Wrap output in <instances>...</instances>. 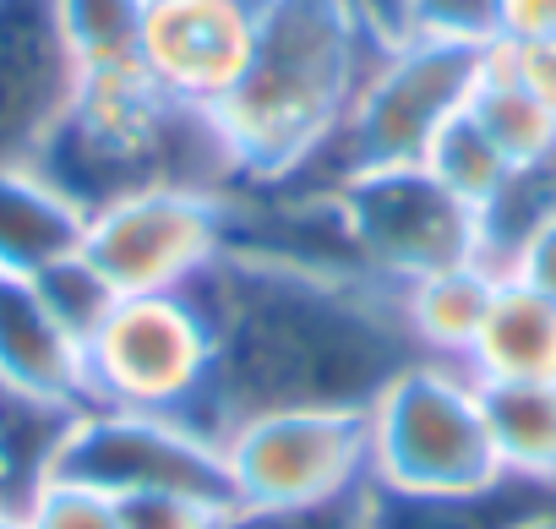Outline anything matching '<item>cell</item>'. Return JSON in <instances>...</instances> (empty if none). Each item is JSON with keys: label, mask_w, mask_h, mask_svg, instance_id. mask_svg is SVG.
<instances>
[{"label": "cell", "mask_w": 556, "mask_h": 529, "mask_svg": "<svg viewBox=\"0 0 556 529\" xmlns=\"http://www.w3.org/2000/svg\"><path fill=\"white\" fill-rule=\"evenodd\" d=\"M34 164L83 213L142 186H186L207 197L240 191V164L218 115L169 99L142 61L88 66L72 110Z\"/></svg>", "instance_id": "obj_3"}, {"label": "cell", "mask_w": 556, "mask_h": 529, "mask_svg": "<svg viewBox=\"0 0 556 529\" xmlns=\"http://www.w3.org/2000/svg\"><path fill=\"white\" fill-rule=\"evenodd\" d=\"M496 285H502V274L491 268V262H458V268H442V274H426V279L404 285L399 312H404V328H409L415 350L426 361L464 366L469 350H475V333L491 312Z\"/></svg>", "instance_id": "obj_16"}, {"label": "cell", "mask_w": 556, "mask_h": 529, "mask_svg": "<svg viewBox=\"0 0 556 529\" xmlns=\"http://www.w3.org/2000/svg\"><path fill=\"white\" fill-rule=\"evenodd\" d=\"M469 115L480 121V131L518 164L540 159L551 142H556V110L540 104L518 72H513V50L502 39H485V61H480V83H475V99H469Z\"/></svg>", "instance_id": "obj_20"}, {"label": "cell", "mask_w": 556, "mask_h": 529, "mask_svg": "<svg viewBox=\"0 0 556 529\" xmlns=\"http://www.w3.org/2000/svg\"><path fill=\"white\" fill-rule=\"evenodd\" d=\"M0 529H28V518L23 513H0Z\"/></svg>", "instance_id": "obj_34"}, {"label": "cell", "mask_w": 556, "mask_h": 529, "mask_svg": "<svg viewBox=\"0 0 556 529\" xmlns=\"http://www.w3.org/2000/svg\"><path fill=\"white\" fill-rule=\"evenodd\" d=\"M66 480H83L104 496H137V491H191L229 507V475L224 448L202 426L180 415H142V410H104L83 404L61 469Z\"/></svg>", "instance_id": "obj_10"}, {"label": "cell", "mask_w": 556, "mask_h": 529, "mask_svg": "<svg viewBox=\"0 0 556 529\" xmlns=\"http://www.w3.org/2000/svg\"><path fill=\"white\" fill-rule=\"evenodd\" d=\"M34 290H39V301L55 312V323L88 350V339L104 328V317L115 312V301H121V290L99 274V262L88 256V251H72V256H61V262H50L45 274H34Z\"/></svg>", "instance_id": "obj_23"}, {"label": "cell", "mask_w": 556, "mask_h": 529, "mask_svg": "<svg viewBox=\"0 0 556 529\" xmlns=\"http://www.w3.org/2000/svg\"><path fill=\"white\" fill-rule=\"evenodd\" d=\"M480 61H485V39H453V34H426V28L393 39L382 61L371 66V77L361 83L333 142L301 175L278 180V186L328 191L355 169L420 164L431 142L442 137V126L469 110Z\"/></svg>", "instance_id": "obj_4"}, {"label": "cell", "mask_w": 556, "mask_h": 529, "mask_svg": "<svg viewBox=\"0 0 556 529\" xmlns=\"http://www.w3.org/2000/svg\"><path fill=\"white\" fill-rule=\"evenodd\" d=\"M83 83L55 0H0V164H34Z\"/></svg>", "instance_id": "obj_12"}, {"label": "cell", "mask_w": 556, "mask_h": 529, "mask_svg": "<svg viewBox=\"0 0 556 529\" xmlns=\"http://www.w3.org/2000/svg\"><path fill=\"white\" fill-rule=\"evenodd\" d=\"M355 7H361V17H366L388 45L409 34V0H355Z\"/></svg>", "instance_id": "obj_32"}, {"label": "cell", "mask_w": 556, "mask_h": 529, "mask_svg": "<svg viewBox=\"0 0 556 529\" xmlns=\"http://www.w3.org/2000/svg\"><path fill=\"white\" fill-rule=\"evenodd\" d=\"M0 382L55 404H88V350L55 323L34 279L12 274H0Z\"/></svg>", "instance_id": "obj_13"}, {"label": "cell", "mask_w": 556, "mask_h": 529, "mask_svg": "<svg viewBox=\"0 0 556 529\" xmlns=\"http://www.w3.org/2000/svg\"><path fill=\"white\" fill-rule=\"evenodd\" d=\"M262 39V0H148L137 61L148 77L180 99L218 110Z\"/></svg>", "instance_id": "obj_11"}, {"label": "cell", "mask_w": 556, "mask_h": 529, "mask_svg": "<svg viewBox=\"0 0 556 529\" xmlns=\"http://www.w3.org/2000/svg\"><path fill=\"white\" fill-rule=\"evenodd\" d=\"M502 475L556 486V382H480Z\"/></svg>", "instance_id": "obj_19"}, {"label": "cell", "mask_w": 556, "mask_h": 529, "mask_svg": "<svg viewBox=\"0 0 556 529\" xmlns=\"http://www.w3.org/2000/svg\"><path fill=\"white\" fill-rule=\"evenodd\" d=\"M556 34V0H496L491 7V39L534 45Z\"/></svg>", "instance_id": "obj_29"}, {"label": "cell", "mask_w": 556, "mask_h": 529, "mask_svg": "<svg viewBox=\"0 0 556 529\" xmlns=\"http://www.w3.org/2000/svg\"><path fill=\"white\" fill-rule=\"evenodd\" d=\"M229 507H317L371 486L366 410H273L218 437Z\"/></svg>", "instance_id": "obj_8"}, {"label": "cell", "mask_w": 556, "mask_h": 529, "mask_svg": "<svg viewBox=\"0 0 556 529\" xmlns=\"http://www.w3.org/2000/svg\"><path fill=\"white\" fill-rule=\"evenodd\" d=\"M83 251L121 295L186 290L229 251V202L186 186H142L88 213Z\"/></svg>", "instance_id": "obj_9"}, {"label": "cell", "mask_w": 556, "mask_h": 529, "mask_svg": "<svg viewBox=\"0 0 556 529\" xmlns=\"http://www.w3.org/2000/svg\"><path fill=\"white\" fill-rule=\"evenodd\" d=\"M207 388L213 323L191 285L164 295H121L104 328L88 339V404L180 415L207 431Z\"/></svg>", "instance_id": "obj_6"}, {"label": "cell", "mask_w": 556, "mask_h": 529, "mask_svg": "<svg viewBox=\"0 0 556 529\" xmlns=\"http://www.w3.org/2000/svg\"><path fill=\"white\" fill-rule=\"evenodd\" d=\"M513 529H556V502H545V507H534L523 524H513Z\"/></svg>", "instance_id": "obj_33"}, {"label": "cell", "mask_w": 556, "mask_h": 529, "mask_svg": "<svg viewBox=\"0 0 556 529\" xmlns=\"http://www.w3.org/2000/svg\"><path fill=\"white\" fill-rule=\"evenodd\" d=\"M496 0H409V34H453V39H491Z\"/></svg>", "instance_id": "obj_28"}, {"label": "cell", "mask_w": 556, "mask_h": 529, "mask_svg": "<svg viewBox=\"0 0 556 529\" xmlns=\"http://www.w3.org/2000/svg\"><path fill=\"white\" fill-rule=\"evenodd\" d=\"M388 39L355 0H262V39L240 88L213 110L240 186H278L301 175L344 126L361 83Z\"/></svg>", "instance_id": "obj_2"}, {"label": "cell", "mask_w": 556, "mask_h": 529, "mask_svg": "<svg viewBox=\"0 0 556 529\" xmlns=\"http://www.w3.org/2000/svg\"><path fill=\"white\" fill-rule=\"evenodd\" d=\"M420 164H426L453 197H464L475 213H485V207L502 197L507 175H513V159L480 131V121H475L469 110L442 126V137L431 142V153H426Z\"/></svg>", "instance_id": "obj_22"}, {"label": "cell", "mask_w": 556, "mask_h": 529, "mask_svg": "<svg viewBox=\"0 0 556 529\" xmlns=\"http://www.w3.org/2000/svg\"><path fill=\"white\" fill-rule=\"evenodd\" d=\"M507 274L523 279L529 290H540L545 301H556V218H545L507 262Z\"/></svg>", "instance_id": "obj_30"}, {"label": "cell", "mask_w": 556, "mask_h": 529, "mask_svg": "<svg viewBox=\"0 0 556 529\" xmlns=\"http://www.w3.org/2000/svg\"><path fill=\"white\" fill-rule=\"evenodd\" d=\"M121 502V529H224V502L191 496V491H137L115 496Z\"/></svg>", "instance_id": "obj_27"}, {"label": "cell", "mask_w": 556, "mask_h": 529, "mask_svg": "<svg viewBox=\"0 0 556 529\" xmlns=\"http://www.w3.org/2000/svg\"><path fill=\"white\" fill-rule=\"evenodd\" d=\"M191 295L213 323V437L273 410H371L409 361H426L404 328L399 290L371 274L229 245Z\"/></svg>", "instance_id": "obj_1"}, {"label": "cell", "mask_w": 556, "mask_h": 529, "mask_svg": "<svg viewBox=\"0 0 556 529\" xmlns=\"http://www.w3.org/2000/svg\"><path fill=\"white\" fill-rule=\"evenodd\" d=\"M328 191L339 202L361 268L393 290L458 268V262H485L480 213L464 197H453L426 164L355 169Z\"/></svg>", "instance_id": "obj_7"}, {"label": "cell", "mask_w": 556, "mask_h": 529, "mask_svg": "<svg viewBox=\"0 0 556 529\" xmlns=\"http://www.w3.org/2000/svg\"><path fill=\"white\" fill-rule=\"evenodd\" d=\"M502 45H507V39H502ZM507 50H513L518 83H523L540 104L556 110V34H551V39H534V45H507Z\"/></svg>", "instance_id": "obj_31"}, {"label": "cell", "mask_w": 556, "mask_h": 529, "mask_svg": "<svg viewBox=\"0 0 556 529\" xmlns=\"http://www.w3.org/2000/svg\"><path fill=\"white\" fill-rule=\"evenodd\" d=\"M366 502H371V529H513L534 507L556 502V486L518 480V475H502L496 486L469 496H409V491L371 486Z\"/></svg>", "instance_id": "obj_18"}, {"label": "cell", "mask_w": 556, "mask_h": 529, "mask_svg": "<svg viewBox=\"0 0 556 529\" xmlns=\"http://www.w3.org/2000/svg\"><path fill=\"white\" fill-rule=\"evenodd\" d=\"M55 7H61V28H66L83 72L88 66H115V61H137L148 0H55Z\"/></svg>", "instance_id": "obj_24"}, {"label": "cell", "mask_w": 556, "mask_h": 529, "mask_svg": "<svg viewBox=\"0 0 556 529\" xmlns=\"http://www.w3.org/2000/svg\"><path fill=\"white\" fill-rule=\"evenodd\" d=\"M545 218H556V142H551L540 159L518 164V169L507 175L502 197L480 213V229H485V262H491L496 274H507L513 251H518Z\"/></svg>", "instance_id": "obj_21"}, {"label": "cell", "mask_w": 556, "mask_h": 529, "mask_svg": "<svg viewBox=\"0 0 556 529\" xmlns=\"http://www.w3.org/2000/svg\"><path fill=\"white\" fill-rule=\"evenodd\" d=\"M371 486L409 496H469L502 480L480 382L453 361H409L366 410Z\"/></svg>", "instance_id": "obj_5"}, {"label": "cell", "mask_w": 556, "mask_h": 529, "mask_svg": "<svg viewBox=\"0 0 556 529\" xmlns=\"http://www.w3.org/2000/svg\"><path fill=\"white\" fill-rule=\"evenodd\" d=\"M366 491L339 496V502H317V507H229L224 529H371Z\"/></svg>", "instance_id": "obj_26"}, {"label": "cell", "mask_w": 556, "mask_h": 529, "mask_svg": "<svg viewBox=\"0 0 556 529\" xmlns=\"http://www.w3.org/2000/svg\"><path fill=\"white\" fill-rule=\"evenodd\" d=\"M23 518H28V529H121V502L83 486V480L55 475L23 507Z\"/></svg>", "instance_id": "obj_25"}, {"label": "cell", "mask_w": 556, "mask_h": 529, "mask_svg": "<svg viewBox=\"0 0 556 529\" xmlns=\"http://www.w3.org/2000/svg\"><path fill=\"white\" fill-rule=\"evenodd\" d=\"M83 404H55L0 382V513H23L61 469V448Z\"/></svg>", "instance_id": "obj_17"}, {"label": "cell", "mask_w": 556, "mask_h": 529, "mask_svg": "<svg viewBox=\"0 0 556 529\" xmlns=\"http://www.w3.org/2000/svg\"><path fill=\"white\" fill-rule=\"evenodd\" d=\"M83 235L88 213L39 164H0V274L34 279L83 251Z\"/></svg>", "instance_id": "obj_14"}, {"label": "cell", "mask_w": 556, "mask_h": 529, "mask_svg": "<svg viewBox=\"0 0 556 529\" xmlns=\"http://www.w3.org/2000/svg\"><path fill=\"white\" fill-rule=\"evenodd\" d=\"M464 366L475 382H556V301L502 274Z\"/></svg>", "instance_id": "obj_15"}]
</instances>
